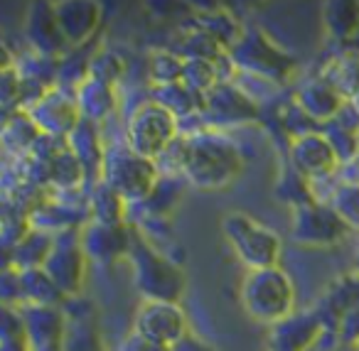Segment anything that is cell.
<instances>
[{
  "label": "cell",
  "mask_w": 359,
  "mask_h": 351,
  "mask_svg": "<svg viewBox=\"0 0 359 351\" xmlns=\"http://www.w3.org/2000/svg\"><path fill=\"white\" fill-rule=\"evenodd\" d=\"M185 135V133H182ZM182 179L200 189H222L239 177L244 158L236 143L215 130L187 133Z\"/></svg>",
  "instance_id": "6da1fadb"
},
{
  "label": "cell",
  "mask_w": 359,
  "mask_h": 351,
  "mask_svg": "<svg viewBox=\"0 0 359 351\" xmlns=\"http://www.w3.org/2000/svg\"><path fill=\"white\" fill-rule=\"evenodd\" d=\"M128 261L133 266V280L143 300L172 302L177 305L187 287L185 270L170 256L153 246L140 231L133 228V243H130Z\"/></svg>",
  "instance_id": "7a4b0ae2"
},
{
  "label": "cell",
  "mask_w": 359,
  "mask_h": 351,
  "mask_svg": "<svg viewBox=\"0 0 359 351\" xmlns=\"http://www.w3.org/2000/svg\"><path fill=\"white\" fill-rule=\"evenodd\" d=\"M241 302L249 317L264 324H278L295 310V285L288 273L276 268L251 270L241 285Z\"/></svg>",
  "instance_id": "3957f363"
},
{
  "label": "cell",
  "mask_w": 359,
  "mask_h": 351,
  "mask_svg": "<svg viewBox=\"0 0 359 351\" xmlns=\"http://www.w3.org/2000/svg\"><path fill=\"white\" fill-rule=\"evenodd\" d=\"M101 182H106L130 207H135V204H143L153 194L155 184L160 182V170L155 165V160L140 158V155H135L123 143V145H114V148H106Z\"/></svg>",
  "instance_id": "277c9868"
},
{
  "label": "cell",
  "mask_w": 359,
  "mask_h": 351,
  "mask_svg": "<svg viewBox=\"0 0 359 351\" xmlns=\"http://www.w3.org/2000/svg\"><path fill=\"white\" fill-rule=\"evenodd\" d=\"M226 241L236 251L241 263L251 270H264V268H276L280 258V238L273 228L264 226L254 216L241 212H231L222 221Z\"/></svg>",
  "instance_id": "5b68a950"
},
{
  "label": "cell",
  "mask_w": 359,
  "mask_h": 351,
  "mask_svg": "<svg viewBox=\"0 0 359 351\" xmlns=\"http://www.w3.org/2000/svg\"><path fill=\"white\" fill-rule=\"evenodd\" d=\"M180 135V123L165 106L153 99L140 104L126 123V145L135 155L148 160H158L170 143Z\"/></svg>",
  "instance_id": "8992f818"
},
{
  "label": "cell",
  "mask_w": 359,
  "mask_h": 351,
  "mask_svg": "<svg viewBox=\"0 0 359 351\" xmlns=\"http://www.w3.org/2000/svg\"><path fill=\"white\" fill-rule=\"evenodd\" d=\"M86 263H89V258L81 248L79 228H74V231H65L55 236V246H52V253L45 263V273L65 292V297H74L84 287Z\"/></svg>",
  "instance_id": "52a82bcc"
},
{
  "label": "cell",
  "mask_w": 359,
  "mask_h": 351,
  "mask_svg": "<svg viewBox=\"0 0 359 351\" xmlns=\"http://www.w3.org/2000/svg\"><path fill=\"white\" fill-rule=\"evenodd\" d=\"M133 331H138L145 339L170 349L175 341H180L187 334L185 312H182L180 305H172V302L143 300L138 312H135Z\"/></svg>",
  "instance_id": "ba28073f"
},
{
  "label": "cell",
  "mask_w": 359,
  "mask_h": 351,
  "mask_svg": "<svg viewBox=\"0 0 359 351\" xmlns=\"http://www.w3.org/2000/svg\"><path fill=\"white\" fill-rule=\"evenodd\" d=\"M349 226L330 207L313 202L303 204L293 214V238L303 246H334L347 236Z\"/></svg>",
  "instance_id": "9c48e42d"
},
{
  "label": "cell",
  "mask_w": 359,
  "mask_h": 351,
  "mask_svg": "<svg viewBox=\"0 0 359 351\" xmlns=\"http://www.w3.org/2000/svg\"><path fill=\"white\" fill-rule=\"evenodd\" d=\"M25 42L30 47V52L50 60H65L72 52V47L67 45L65 35L60 30V22L55 15V6L52 3H30L25 13Z\"/></svg>",
  "instance_id": "30bf717a"
},
{
  "label": "cell",
  "mask_w": 359,
  "mask_h": 351,
  "mask_svg": "<svg viewBox=\"0 0 359 351\" xmlns=\"http://www.w3.org/2000/svg\"><path fill=\"white\" fill-rule=\"evenodd\" d=\"M79 238L89 261L111 266L121 258H128L130 243H133V226L130 223H99L89 219L79 228Z\"/></svg>",
  "instance_id": "8fae6325"
},
{
  "label": "cell",
  "mask_w": 359,
  "mask_h": 351,
  "mask_svg": "<svg viewBox=\"0 0 359 351\" xmlns=\"http://www.w3.org/2000/svg\"><path fill=\"white\" fill-rule=\"evenodd\" d=\"M27 116H30L32 123L40 128V133L57 135V138H69L76 125L81 123V111H79V104H76L74 94L60 89V86L47 91L45 99H42Z\"/></svg>",
  "instance_id": "7c38bea8"
},
{
  "label": "cell",
  "mask_w": 359,
  "mask_h": 351,
  "mask_svg": "<svg viewBox=\"0 0 359 351\" xmlns=\"http://www.w3.org/2000/svg\"><path fill=\"white\" fill-rule=\"evenodd\" d=\"M290 165L305 179L330 177L339 167V158L332 143L323 133H303L295 135L290 145Z\"/></svg>",
  "instance_id": "4fadbf2b"
},
{
  "label": "cell",
  "mask_w": 359,
  "mask_h": 351,
  "mask_svg": "<svg viewBox=\"0 0 359 351\" xmlns=\"http://www.w3.org/2000/svg\"><path fill=\"white\" fill-rule=\"evenodd\" d=\"M52 6H55L62 35H65L67 45L72 50L84 47L86 42L94 40L96 30L101 25V13H104L101 3H94V0H57Z\"/></svg>",
  "instance_id": "5bb4252c"
},
{
  "label": "cell",
  "mask_w": 359,
  "mask_h": 351,
  "mask_svg": "<svg viewBox=\"0 0 359 351\" xmlns=\"http://www.w3.org/2000/svg\"><path fill=\"white\" fill-rule=\"evenodd\" d=\"M229 57L239 69L246 67V69L256 71V74L273 76V79H285V74L290 69L288 57L273 50V45L269 40H264L261 32H251L249 37H241L229 50Z\"/></svg>",
  "instance_id": "9a60e30c"
},
{
  "label": "cell",
  "mask_w": 359,
  "mask_h": 351,
  "mask_svg": "<svg viewBox=\"0 0 359 351\" xmlns=\"http://www.w3.org/2000/svg\"><path fill=\"white\" fill-rule=\"evenodd\" d=\"M20 322L25 339L30 349L42 344H55V341H65L67 336V317L62 307H40V305H22Z\"/></svg>",
  "instance_id": "2e32d148"
},
{
  "label": "cell",
  "mask_w": 359,
  "mask_h": 351,
  "mask_svg": "<svg viewBox=\"0 0 359 351\" xmlns=\"http://www.w3.org/2000/svg\"><path fill=\"white\" fill-rule=\"evenodd\" d=\"M69 148L76 155V160L81 163L86 174V192L94 184L101 182V172H104V158H106V145L101 140L99 125L91 121L81 118V123L74 128V133L69 135Z\"/></svg>",
  "instance_id": "e0dca14e"
},
{
  "label": "cell",
  "mask_w": 359,
  "mask_h": 351,
  "mask_svg": "<svg viewBox=\"0 0 359 351\" xmlns=\"http://www.w3.org/2000/svg\"><path fill=\"white\" fill-rule=\"evenodd\" d=\"M27 221H30L32 228H40V231L57 236V233L74 231V228L84 226L89 221V209L69 207V204L60 202L55 197H45L27 214Z\"/></svg>",
  "instance_id": "ac0fdd59"
},
{
  "label": "cell",
  "mask_w": 359,
  "mask_h": 351,
  "mask_svg": "<svg viewBox=\"0 0 359 351\" xmlns=\"http://www.w3.org/2000/svg\"><path fill=\"white\" fill-rule=\"evenodd\" d=\"M254 104L244 99V94L229 84H219L215 91L205 96L202 116H210L215 123H239V121L254 118Z\"/></svg>",
  "instance_id": "d6986e66"
},
{
  "label": "cell",
  "mask_w": 359,
  "mask_h": 351,
  "mask_svg": "<svg viewBox=\"0 0 359 351\" xmlns=\"http://www.w3.org/2000/svg\"><path fill=\"white\" fill-rule=\"evenodd\" d=\"M320 329H323V322L315 315H290L283 322L273 324L271 346H273V351H308L310 344L318 339Z\"/></svg>",
  "instance_id": "ffe728a7"
},
{
  "label": "cell",
  "mask_w": 359,
  "mask_h": 351,
  "mask_svg": "<svg viewBox=\"0 0 359 351\" xmlns=\"http://www.w3.org/2000/svg\"><path fill=\"white\" fill-rule=\"evenodd\" d=\"M74 99L79 104L81 118L91 121V123L99 125L101 121H106L118 106V96H116V86L104 84L99 79H91L86 76L74 91Z\"/></svg>",
  "instance_id": "44dd1931"
},
{
  "label": "cell",
  "mask_w": 359,
  "mask_h": 351,
  "mask_svg": "<svg viewBox=\"0 0 359 351\" xmlns=\"http://www.w3.org/2000/svg\"><path fill=\"white\" fill-rule=\"evenodd\" d=\"M344 109V96L337 89V84L330 79L310 81L303 91H300V111L308 118L318 121H332Z\"/></svg>",
  "instance_id": "7402d4cb"
},
{
  "label": "cell",
  "mask_w": 359,
  "mask_h": 351,
  "mask_svg": "<svg viewBox=\"0 0 359 351\" xmlns=\"http://www.w3.org/2000/svg\"><path fill=\"white\" fill-rule=\"evenodd\" d=\"M89 219L99 223H128L130 204L106 182H99L89 189Z\"/></svg>",
  "instance_id": "603a6c76"
},
{
  "label": "cell",
  "mask_w": 359,
  "mask_h": 351,
  "mask_svg": "<svg viewBox=\"0 0 359 351\" xmlns=\"http://www.w3.org/2000/svg\"><path fill=\"white\" fill-rule=\"evenodd\" d=\"M153 101L170 111L177 121L192 118V116H202L205 111V96L195 94L190 86H185L182 81L180 84L170 86H158L153 89Z\"/></svg>",
  "instance_id": "cb8c5ba5"
},
{
  "label": "cell",
  "mask_w": 359,
  "mask_h": 351,
  "mask_svg": "<svg viewBox=\"0 0 359 351\" xmlns=\"http://www.w3.org/2000/svg\"><path fill=\"white\" fill-rule=\"evenodd\" d=\"M47 177H50V192L55 194H65V192H86V174L81 163L76 160V155L69 150L55 158L47 165Z\"/></svg>",
  "instance_id": "d4e9b609"
},
{
  "label": "cell",
  "mask_w": 359,
  "mask_h": 351,
  "mask_svg": "<svg viewBox=\"0 0 359 351\" xmlns=\"http://www.w3.org/2000/svg\"><path fill=\"white\" fill-rule=\"evenodd\" d=\"M22 277V297L25 305H40V307H62L67 300L65 292L55 285L45 268H32V270H20Z\"/></svg>",
  "instance_id": "484cf974"
},
{
  "label": "cell",
  "mask_w": 359,
  "mask_h": 351,
  "mask_svg": "<svg viewBox=\"0 0 359 351\" xmlns=\"http://www.w3.org/2000/svg\"><path fill=\"white\" fill-rule=\"evenodd\" d=\"M55 246V236L40 228H32L22 236L15 248V268L18 270H32V268H45L47 258Z\"/></svg>",
  "instance_id": "4316f807"
},
{
  "label": "cell",
  "mask_w": 359,
  "mask_h": 351,
  "mask_svg": "<svg viewBox=\"0 0 359 351\" xmlns=\"http://www.w3.org/2000/svg\"><path fill=\"white\" fill-rule=\"evenodd\" d=\"M40 128L32 123V118L27 113H18L15 121L11 123V128L6 130V135L0 138V150H6L11 158L22 160L32 153L37 138H40Z\"/></svg>",
  "instance_id": "83f0119b"
},
{
  "label": "cell",
  "mask_w": 359,
  "mask_h": 351,
  "mask_svg": "<svg viewBox=\"0 0 359 351\" xmlns=\"http://www.w3.org/2000/svg\"><path fill=\"white\" fill-rule=\"evenodd\" d=\"M182 71H185V60L177 52L158 50L150 55L148 60V79L153 89L158 86H170L182 81Z\"/></svg>",
  "instance_id": "f1b7e54d"
},
{
  "label": "cell",
  "mask_w": 359,
  "mask_h": 351,
  "mask_svg": "<svg viewBox=\"0 0 359 351\" xmlns=\"http://www.w3.org/2000/svg\"><path fill=\"white\" fill-rule=\"evenodd\" d=\"M325 25L337 40H354L359 35V3L325 6Z\"/></svg>",
  "instance_id": "f546056e"
},
{
  "label": "cell",
  "mask_w": 359,
  "mask_h": 351,
  "mask_svg": "<svg viewBox=\"0 0 359 351\" xmlns=\"http://www.w3.org/2000/svg\"><path fill=\"white\" fill-rule=\"evenodd\" d=\"M18 71L22 76H30V79H37L42 84H47L50 89L57 86V74H60V60H50V57L35 55V52H27L25 57L15 62Z\"/></svg>",
  "instance_id": "4dcf8cb0"
},
{
  "label": "cell",
  "mask_w": 359,
  "mask_h": 351,
  "mask_svg": "<svg viewBox=\"0 0 359 351\" xmlns=\"http://www.w3.org/2000/svg\"><path fill=\"white\" fill-rule=\"evenodd\" d=\"M123 69H126L123 60L116 52H94L89 64V76L104 81V84L116 86L121 76H123Z\"/></svg>",
  "instance_id": "1f68e13d"
},
{
  "label": "cell",
  "mask_w": 359,
  "mask_h": 351,
  "mask_svg": "<svg viewBox=\"0 0 359 351\" xmlns=\"http://www.w3.org/2000/svg\"><path fill=\"white\" fill-rule=\"evenodd\" d=\"M334 212L349 228H359V184L349 182L334 197Z\"/></svg>",
  "instance_id": "d6a6232c"
},
{
  "label": "cell",
  "mask_w": 359,
  "mask_h": 351,
  "mask_svg": "<svg viewBox=\"0 0 359 351\" xmlns=\"http://www.w3.org/2000/svg\"><path fill=\"white\" fill-rule=\"evenodd\" d=\"M0 305H8L13 310H20L25 305V297H22V277L18 268L0 273Z\"/></svg>",
  "instance_id": "836d02e7"
},
{
  "label": "cell",
  "mask_w": 359,
  "mask_h": 351,
  "mask_svg": "<svg viewBox=\"0 0 359 351\" xmlns=\"http://www.w3.org/2000/svg\"><path fill=\"white\" fill-rule=\"evenodd\" d=\"M65 150H69V138H57V135H45L42 133L37 138L35 148H32L30 158L37 160L42 165H50L55 158H60Z\"/></svg>",
  "instance_id": "e575fe53"
},
{
  "label": "cell",
  "mask_w": 359,
  "mask_h": 351,
  "mask_svg": "<svg viewBox=\"0 0 359 351\" xmlns=\"http://www.w3.org/2000/svg\"><path fill=\"white\" fill-rule=\"evenodd\" d=\"M20 71L18 67H8L0 69V106L6 109H18V99H20Z\"/></svg>",
  "instance_id": "d590c367"
},
{
  "label": "cell",
  "mask_w": 359,
  "mask_h": 351,
  "mask_svg": "<svg viewBox=\"0 0 359 351\" xmlns=\"http://www.w3.org/2000/svg\"><path fill=\"white\" fill-rule=\"evenodd\" d=\"M15 336H25L20 322V312L13 310L8 305H0V341L3 339H15Z\"/></svg>",
  "instance_id": "8d00e7d4"
},
{
  "label": "cell",
  "mask_w": 359,
  "mask_h": 351,
  "mask_svg": "<svg viewBox=\"0 0 359 351\" xmlns=\"http://www.w3.org/2000/svg\"><path fill=\"white\" fill-rule=\"evenodd\" d=\"M118 351H170V349H165V346L145 339V336H140L138 331H130V334L123 339V344H121Z\"/></svg>",
  "instance_id": "74e56055"
},
{
  "label": "cell",
  "mask_w": 359,
  "mask_h": 351,
  "mask_svg": "<svg viewBox=\"0 0 359 351\" xmlns=\"http://www.w3.org/2000/svg\"><path fill=\"white\" fill-rule=\"evenodd\" d=\"M170 351H217L212 344H207L205 339H200V336H195L192 331H187L185 336L180 341H175L172 346H170Z\"/></svg>",
  "instance_id": "f35d334b"
},
{
  "label": "cell",
  "mask_w": 359,
  "mask_h": 351,
  "mask_svg": "<svg viewBox=\"0 0 359 351\" xmlns=\"http://www.w3.org/2000/svg\"><path fill=\"white\" fill-rule=\"evenodd\" d=\"M15 243L8 241L3 233H0V273L15 268Z\"/></svg>",
  "instance_id": "ab89813d"
},
{
  "label": "cell",
  "mask_w": 359,
  "mask_h": 351,
  "mask_svg": "<svg viewBox=\"0 0 359 351\" xmlns=\"http://www.w3.org/2000/svg\"><path fill=\"white\" fill-rule=\"evenodd\" d=\"M20 209L15 207V202H13L11 197H6V194H0V231L8 226V223L13 221L15 216H20Z\"/></svg>",
  "instance_id": "60d3db41"
},
{
  "label": "cell",
  "mask_w": 359,
  "mask_h": 351,
  "mask_svg": "<svg viewBox=\"0 0 359 351\" xmlns=\"http://www.w3.org/2000/svg\"><path fill=\"white\" fill-rule=\"evenodd\" d=\"M0 351H30L25 336H15V339H3L0 341Z\"/></svg>",
  "instance_id": "b9f144b4"
},
{
  "label": "cell",
  "mask_w": 359,
  "mask_h": 351,
  "mask_svg": "<svg viewBox=\"0 0 359 351\" xmlns=\"http://www.w3.org/2000/svg\"><path fill=\"white\" fill-rule=\"evenodd\" d=\"M18 113H20L18 109H6V106H0V138L6 135V130L11 128V123L15 121Z\"/></svg>",
  "instance_id": "7bdbcfd3"
},
{
  "label": "cell",
  "mask_w": 359,
  "mask_h": 351,
  "mask_svg": "<svg viewBox=\"0 0 359 351\" xmlns=\"http://www.w3.org/2000/svg\"><path fill=\"white\" fill-rule=\"evenodd\" d=\"M15 55H13V50L8 47V42L0 37V69H8V67H15Z\"/></svg>",
  "instance_id": "ee69618b"
},
{
  "label": "cell",
  "mask_w": 359,
  "mask_h": 351,
  "mask_svg": "<svg viewBox=\"0 0 359 351\" xmlns=\"http://www.w3.org/2000/svg\"><path fill=\"white\" fill-rule=\"evenodd\" d=\"M30 351H65V341H55V344H42V346H35Z\"/></svg>",
  "instance_id": "f6af8a7d"
},
{
  "label": "cell",
  "mask_w": 359,
  "mask_h": 351,
  "mask_svg": "<svg viewBox=\"0 0 359 351\" xmlns=\"http://www.w3.org/2000/svg\"><path fill=\"white\" fill-rule=\"evenodd\" d=\"M352 101H354V109H357V116H359V89H354Z\"/></svg>",
  "instance_id": "bcb514c9"
},
{
  "label": "cell",
  "mask_w": 359,
  "mask_h": 351,
  "mask_svg": "<svg viewBox=\"0 0 359 351\" xmlns=\"http://www.w3.org/2000/svg\"><path fill=\"white\" fill-rule=\"evenodd\" d=\"M354 273L359 275V256H357V261H354Z\"/></svg>",
  "instance_id": "7dc6e473"
},
{
  "label": "cell",
  "mask_w": 359,
  "mask_h": 351,
  "mask_svg": "<svg viewBox=\"0 0 359 351\" xmlns=\"http://www.w3.org/2000/svg\"><path fill=\"white\" fill-rule=\"evenodd\" d=\"M0 153H3V150H0Z\"/></svg>",
  "instance_id": "c3c4849f"
}]
</instances>
